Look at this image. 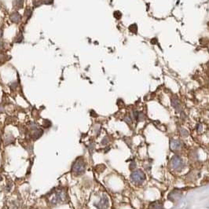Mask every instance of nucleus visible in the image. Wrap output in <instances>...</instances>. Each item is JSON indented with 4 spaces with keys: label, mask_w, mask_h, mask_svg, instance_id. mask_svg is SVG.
<instances>
[{
    "label": "nucleus",
    "mask_w": 209,
    "mask_h": 209,
    "mask_svg": "<svg viewBox=\"0 0 209 209\" xmlns=\"http://www.w3.org/2000/svg\"><path fill=\"white\" fill-rule=\"evenodd\" d=\"M11 20H13V22H18L20 21V16L19 15V13H13L12 16H11Z\"/></svg>",
    "instance_id": "nucleus-10"
},
{
    "label": "nucleus",
    "mask_w": 209,
    "mask_h": 209,
    "mask_svg": "<svg viewBox=\"0 0 209 209\" xmlns=\"http://www.w3.org/2000/svg\"><path fill=\"white\" fill-rule=\"evenodd\" d=\"M171 105H172V106L175 108L176 111H178V112H179L180 109H181V105H180L179 101H178V99L177 98V97H172V99H171Z\"/></svg>",
    "instance_id": "nucleus-8"
},
{
    "label": "nucleus",
    "mask_w": 209,
    "mask_h": 209,
    "mask_svg": "<svg viewBox=\"0 0 209 209\" xmlns=\"http://www.w3.org/2000/svg\"><path fill=\"white\" fill-rule=\"evenodd\" d=\"M132 182H134L136 184H141L145 179V174L142 170H138L132 172L130 174Z\"/></svg>",
    "instance_id": "nucleus-3"
},
{
    "label": "nucleus",
    "mask_w": 209,
    "mask_h": 209,
    "mask_svg": "<svg viewBox=\"0 0 209 209\" xmlns=\"http://www.w3.org/2000/svg\"><path fill=\"white\" fill-rule=\"evenodd\" d=\"M49 204L52 205H57L67 200V192L63 189H56L52 190L47 196Z\"/></svg>",
    "instance_id": "nucleus-1"
},
{
    "label": "nucleus",
    "mask_w": 209,
    "mask_h": 209,
    "mask_svg": "<svg viewBox=\"0 0 209 209\" xmlns=\"http://www.w3.org/2000/svg\"><path fill=\"white\" fill-rule=\"evenodd\" d=\"M180 197H181V193L176 192V191H174L169 195V200H172V201L178 200Z\"/></svg>",
    "instance_id": "nucleus-9"
},
{
    "label": "nucleus",
    "mask_w": 209,
    "mask_h": 209,
    "mask_svg": "<svg viewBox=\"0 0 209 209\" xmlns=\"http://www.w3.org/2000/svg\"><path fill=\"white\" fill-rule=\"evenodd\" d=\"M171 167L174 170L180 171L183 169L184 167V163L183 160L181 157L178 156H174L171 159Z\"/></svg>",
    "instance_id": "nucleus-4"
},
{
    "label": "nucleus",
    "mask_w": 209,
    "mask_h": 209,
    "mask_svg": "<svg viewBox=\"0 0 209 209\" xmlns=\"http://www.w3.org/2000/svg\"><path fill=\"white\" fill-rule=\"evenodd\" d=\"M95 205L98 209H106L108 207V199L106 196H103L101 200Z\"/></svg>",
    "instance_id": "nucleus-6"
},
{
    "label": "nucleus",
    "mask_w": 209,
    "mask_h": 209,
    "mask_svg": "<svg viewBox=\"0 0 209 209\" xmlns=\"http://www.w3.org/2000/svg\"><path fill=\"white\" fill-rule=\"evenodd\" d=\"M86 170V163L84 160L82 158H78L74 162L72 167V171L75 175H80L85 172Z\"/></svg>",
    "instance_id": "nucleus-2"
},
{
    "label": "nucleus",
    "mask_w": 209,
    "mask_h": 209,
    "mask_svg": "<svg viewBox=\"0 0 209 209\" xmlns=\"http://www.w3.org/2000/svg\"><path fill=\"white\" fill-rule=\"evenodd\" d=\"M170 149H171V150H174V151L179 150L180 148L182 147V142L180 140L172 139L171 141H170Z\"/></svg>",
    "instance_id": "nucleus-5"
},
{
    "label": "nucleus",
    "mask_w": 209,
    "mask_h": 209,
    "mask_svg": "<svg viewBox=\"0 0 209 209\" xmlns=\"http://www.w3.org/2000/svg\"><path fill=\"white\" fill-rule=\"evenodd\" d=\"M148 209H163V204L160 201H154L148 205Z\"/></svg>",
    "instance_id": "nucleus-7"
}]
</instances>
